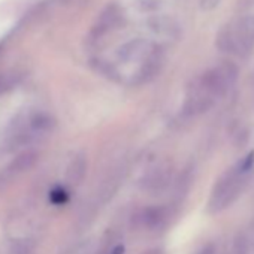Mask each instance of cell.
Masks as SVG:
<instances>
[{"instance_id": "cell-1", "label": "cell", "mask_w": 254, "mask_h": 254, "mask_svg": "<svg viewBox=\"0 0 254 254\" xmlns=\"http://www.w3.org/2000/svg\"><path fill=\"white\" fill-rule=\"evenodd\" d=\"M218 47L232 54L247 56L254 48V15L238 18L220 32L217 39Z\"/></svg>"}, {"instance_id": "cell-2", "label": "cell", "mask_w": 254, "mask_h": 254, "mask_svg": "<svg viewBox=\"0 0 254 254\" xmlns=\"http://www.w3.org/2000/svg\"><path fill=\"white\" fill-rule=\"evenodd\" d=\"M242 174L239 172L238 168H235L230 172H226L218 183L214 187L211 200H209V208L212 212H218L227 205L232 203V200L236 197L238 190H239V181H241Z\"/></svg>"}, {"instance_id": "cell-3", "label": "cell", "mask_w": 254, "mask_h": 254, "mask_svg": "<svg viewBox=\"0 0 254 254\" xmlns=\"http://www.w3.org/2000/svg\"><path fill=\"white\" fill-rule=\"evenodd\" d=\"M168 218V212L165 208L162 206H156V208H147L145 211H142V214L139 215L141 224L148 227V229H157L162 227L165 224Z\"/></svg>"}, {"instance_id": "cell-4", "label": "cell", "mask_w": 254, "mask_h": 254, "mask_svg": "<svg viewBox=\"0 0 254 254\" xmlns=\"http://www.w3.org/2000/svg\"><path fill=\"white\" fill-rule=\"evenodd\" d=\"M120 20H121V14L115 9V8H109L100 18L99 21V26H97V36L112 30L114 27H117L120 24Z\"/></svg>"}, {"instance_id": "cell-5", "label": "cell", "mask_w": 254, "mask_h": 254, "mask_svg": "<svg viewBox=\"0 0 254 254\" xmlns=\"http://www.w3.org/2000/svg\"><path fill=\"white\" fill-rule=\"evenodd\" d=\"M253 166H254V151L248 153V156H247V157L239 163L238 169H239V172L244 175V174H247L250 169H253Z\"/></svg>"}, {"instance_id": "cell-6", "label": "cell", "mask_w": 254, "mask_h": 254, "mask_svg": "<svg viewBox=\"0 0 254 254\" xmlns=\"http://www.w3.org/2000/svg\"><path fill=\"white\" fill-rule=\"evenodd\" d=\"M51 200L57 205H63L67 200V193L63 189H56L51 191Z\"/></svg>"}, {"instance_id": "cell-7", "label": "cell", "mask_w": 254, "mask_h": 254, "mask_svg": "<svg viewBox=\"0 0 254 254\" xmlns=\"http://www.w3.org/2000/svg\"><path fill=\"white\" fill-rule=\"evenodd\" d=\"M108 254H124V245H115Z\"/></svg>"}, {"instance_id": "cell-8", "label": "cell", "mask_w": 254, "mask_h": 254, "mask_svg": "<svg viewBox=\"0 0 254 254\" xmlns=\"http://www.w3.org/2000/svg\"><path fill=\"white\" fill-rule=\"evenodd\" d=\"M241 6H242V9L251 8V6H254V0H242V2H241Z\"/></svg>"}, {"instance_id": "cell-9", "label": "cell", "mask_w": 254, "mask_h": 254, "mask_svg": "<svg viewBox=\"0 0 254 254\" xmlns=\"http://www.w3.org/2000/svg\"><path fill=\"white\" fill-rule=\"evenodd\" d=\"M203 254H211V253H208V251H206V253H205V251H203Z\"/></svg>"}]
</instances>
